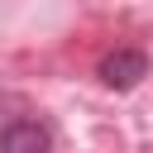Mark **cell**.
<instances>
[{
    "label": "cell",
    "instance_id": "6da1fadb",
    "mask_svg": "<svg viewBox=\"0 0 153 153\" xmlns=\"http://www.w3.org/2000/svg\"><path fill=\"white\" fill-rule=\"evenodd\" d=\"M143 76H148V57H143L139 48H115L110 57H100V81L115 86V91H129V86H139Z\"/></svg>",
    "mask_w": 153,
    "mask_h": 153
},
{
    "label": "cell",
    "instance_id": "7a4b0ae2",
    "mask_svg": "<svg viewBox=\"0 0 153 153\" xmlns=\"http://www.w3.org/2000/svg\"><path fill=\"white\" fill-rule=\"evenodd\" d=\"M0 153H53V134L38 120H14L0 134Z\"/></svg>",
    "mask_w": 153,
    "mask_h": 153
}]
</instances>
